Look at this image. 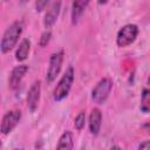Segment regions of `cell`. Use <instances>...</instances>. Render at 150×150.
Wrapping results in <instances>:
<instances>
[{
	"instance_id": "obj_1",
	"label": "cell",
	"mask_w": 150,
	"mask_h": 150,
	"mask_svg": "<svg viewBox=\"0 0 150 150\" xmlns=\"http://www.w3.org/2000/svg\"><path fill=\"white\" fill-rule=\"evenodd\" d=\"M22 28H23L22 22L21 21H15V22H13L6 29V32L2 35L1 45H0L1 52L4 54L5 53H8L16 45V42H18V40H19L21 33H22Z\"/></svg>"
},
{
	"instance_id": "obj_2",
	"label": "cell",
	"mask_w": 150,
	"mask_h": 150,
	"mask_svg": "<svg viewBox=\"0 0 150 150\" xmlns=\"http://www.w3.org/2000/svg\"><path fill=\"white\" fill-rule=\"evenodd\" d=\"M74 68L73 67H69L66 73L62 75V77L60 79L56 88L54 89V93H53V97L55 101H62L64 97H67V95L69 94V90L71 88V84L74 82Z\"/></svg>"
},
{
	"instance_id": "obj_3",
	"label": "cell",
	"mask_w": 150,
	"mask_h": 150,
	"mask_svg": "<svg viewBox=\"0 0 150 150\" xmlns=\"http://www.w3.org/2000/svg\"><path fill=\"white\" fill-rule=\"evenodd\" d=\"M137 35H138V27L136 25L129 23V25L123 26L120 29L117 38H116L117 46L118 47H127V46L131 45L135 41V39L137 38Z\"/></svg>"
},
{
	"instance_id": "obj_4",
	"label": "cell",
	"mask_w": 150,
	"mask_h": 150,
	"mask_svg": "<svg viewBox=\"0 0 150 150\" xmlns=\"http://www.w3.org/2000/svg\"><path fill=\"white\" fill-rule=\"evenodd\" d=\"M111 88H112V82H111L109 79H102V80L95 86V88H94L93 91H91V97H93V100H94L96 103L102 104V103L108 98Z\"/></svg>"
},
{
	"instance_id": "obj_5",
	"label": "cell",
	"mask_w": 150,
	"mask_h": 150,
	"mask_svg": "<svg viewBox=\"0 0 150 150\" xmlns=\"http://www.w3.org/2000/svg\"><path fill=\"white\" fill-rule=\"evenodd\" d=\"M62 61H63V52H56L53 53L50 55L49 59V67H48V71L46 75V80L48 83H52L56 76L59 75L60 70H61V66H62Z\"/></svg>"
},
{
	"instance_id": "obj_6",
	"label": "cell",
	"mask_w": 150,
	"mask_h": 150,
	"mask_svg": "<svg viewBox=\"0 0 150 150\" xmlns=\"http://www.w3.org/2000/svg\"><path fill=\"white\" fill-rule=\"evenodd\" d=\"M20 120H21L20 110H11V111L6 112L1 121V132L4 135L9 134L16 127V124L20 122Z\"/></svg>"
},
{
	"instance_id": "obj_7",
	"label": "cell",
	"mask_w": 150,
	"mask_h": 150,
	"mask_svg": "<svg viewBox=\"0 0 150 150\" xmlns=\"http://www.w3.org/2000/svg\"><path fill=\"white\" fill-rule=\"evenodd\" d=\"M40 93H41V82L40 81H35L27 94V107L29 108L30 111H35V109L38 108V103L40 100Z\"/></svg>"
},
{
	"instance_id": "obj_8",
	"label": "cell",
	"mask_w": 150,
	"mask_h": 150,
	"mask_svg": "<svg viewBox=\"0 0 150 150\" xmlns=\"http://www.w3.org/2000/svg\"><path fill=\"white\" fill-rule=\"evenodd\" d=\"M27 71H28V66H26V64H20V66L14 67L11 73V76H9V81H8L9 87L12 89H16Z\"/></svg>"
},
{
	"instance_id": "obj_9",
	"label": "cell",
	"mask_w": 150,
	"mask_h": 150,
	"mask_svg": "<svg viewBox=\"0 0 150 150\" xmlns=\"http://www.w3.org/2000/svg\"><path fill=\"white\" fill-rule=\"evenodd\" d=\"M60 7H61L60 1H54L53 4H50L49 8L46 12L45 20H43V23H45L46 28H49L55 23L57 16H59V13H60Z\"/></svg>"
},
{
	"instance_id": "obj_10",
	"label": "cell",
	"mask_w": 150,
	"mask_h": 150,
	"mask_svg": "<svg viewBox=\"0 0 150 150\" xmlns=\"http://www.w3.org/2000/svg\"><path fill=\"white\" fill-rule=\"evenodd\" d=\"M102 125V114L98 108H94L89 116V129L93 135H98Z\"/></svg>"
},
{
	"instance_id": "obj_11",
	"label": "cell",
	"mask_w": 150,
	"mask_h": 150,
	"mask_svg": "<svg viewBox=\"0 0 150 150\" xmlns=\"http://www.w3.org/2000/svg\"><path fill=\"white\" fill-rule=\"evenodd\" d=\"M88 4L89 1H74L73 2V9H71V23L73 25H76L79 22Z\"/></svg>"
},
{
	"instance_id": "obj_12",
	"label": "cell",
	"mask_w": 150,
	"mask_h": 150,
	"mask_svg": "<svg viewBox=\"0 0 150 150\" xmlns=\"http://www.w3.org/2000/svg\"><path fill=\"white\" fill-rule=\"evenodd\" d=\"M73 146H74L73 134L69 130H66L60 137L56 150H73Z\"/></svg>"
},
{
	"instance_id": "obj_13",
	"label": "cell",
	"mask_w": 150,
	"mask_h": 150,
	"mask_svg": "<svg viewBox=\"0 0 150 150\" xmlns=\"http://www.w3.org/2000/svg\"><path fill=\"white\" fill-rule=\"evenodd\" d=\"M29 49H30V42L28 39H23L21 41V43L19 45V48L16 49V53H15V57L18 61H25L28 56V53H29Z\"/></svg>"
},
{
	"instance_id": "obj_14",
	"label": "cell",
	"mask_w": 150,
	"mask_h": 150,
	"mask_svg": "<svg viewBox=\"0 0 150 150\" xmlns=\"http://www.w3.org/2000/svg\"><path fill=\"white\" fill-rule=\"evenodd\" d=\"M141 111L150 112V89H143V91H142Z\"/></svg>"
},
{
	"instance_id": "obj_15",
	"label": "cell",
	"mask_w": 150,
	"mask_h": 150,
	"mask_svg": "<svg viewBox=\"0 0 150 150\" xmlns=\"http://www.w3.org/2000/svg\"><path fill=\"white\" fill-rule=\"evenodd\" d=\"M84 123H86V114L83 111H81L74 120V125L76 128V130H82L84 128Z\"/></svg>"
},
{
	"instance_id": "obj_16",
	"label": "cell",
	"mask_w": 150,
	"mask_h": 150,
	"mask_svg": "<svg viewBox=\"0 0 150 150\" xmlns=\"http://www.w3.org/2000/svg\"><path fill=\"white\" fill-rule=\"evenodd\" d=\"M50 36H52V33H50L49 30L43 32L42 35H41V38H40V46H41V47L47 46V43H48L49 40H50Z\"/></svg>"
},
{
	"instance_id": "obj_17",
	"label": "cell",
	"mask_w": 150,
	"mask_h": 150,
	"mask_svg": "<svg viewBox=\"0 0 150 150\" xmlns=\"http://www.w3.org/2000/svg\"><path fill=\"white\" fill-rule=\"evenodd\" d=\"M48 5V1H38L36 4H35V6H36V11L38 12H41L42 9H45V7Z\"/></svg>"
},
{
	"instance_id": "obj_18",
	"label": "cell",
	"mask_w": 150,
	"mask_h": 150,
	"mask_svg": "<svg viewBox=\"0 0 150 150\" xmlns=\"http://www.w3.org/2000/svg\"><path fill=\"white\" fill-rule=\"evenodd\" d=\"M138 150H150V141H145L139 144Z\"/></svg>"
},
{
	"instance_id": "obj_19",
	"label": "cell",
	"mask_w": 150,
	"mask_h": 150,
	"mask_svg": "<svg viewBox=\"0 0 150 150\" xmlns=\"http://www.w3.org/2000/svg\"><path fill=\"white\" fill-rule=\"evenodd\" d=\"M146 132H149L150 134V122H146L145 124H143V127H142Z\"/></svg>"
},
{
	"instance_id": "obj_20",
	"label": "cell",
	"mask_w": 150,
	"mask_h": 150,
	"mask_svg": "<svg viewBox=\"0 0 150 150\" xmlns=\"http://www.w3.org/2000/svg\"><path fill=\"white\" fill-rule=\"evenodd\" d=\"M110 150H122L120 146H117V145H114V146H111V149Z\"/></svg>"
},
{
	"instance_id": "obj_21",
	"label": "cell",
	"mask_w": 150,
	"mask_h": 150,
	"mask_svg": "<svg viewBox=\"0 0 150 150\" xmlns=\"http://www.w3.org/2000/svg\"><path fill=\"white\" fill-rule=\"evenodd\" d=\"M15 150H22V149H15Z\"/></svg>"
}]
</instances>
